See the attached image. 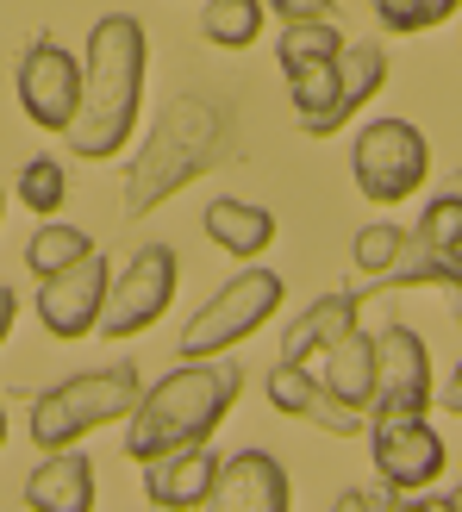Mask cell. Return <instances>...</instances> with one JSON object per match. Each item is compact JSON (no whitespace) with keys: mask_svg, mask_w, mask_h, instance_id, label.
Masks as SVG:
<instances>
[{"mask_svg":"<svg viewBox=\"0 0 462 512\" xmlns=\"http://www.w3.org/2000/svg\"><path fill=\"white\" fill-rule=\"evenodd\" d=\"M350 175L356 188L381 207H394V200H413L431 175V144L413 119H369L363 132L350 144Z\"/></svg>","mask_w":462,"mask_h":512,"instance_id":"5b68a950","label":"cell"},{"mask_svg":"<svg viewBox=\"0 0 462 512\" xmlns=\"http://www.w3.org/2000/svg\"><path fill=\"white\" fill-rule=\"evenodd\" d=\"M0 444H7V406H0Z\"/></svg>","mask_w":462,"mask_h":512,"instance_id":"f546056e","label":"cell"},{"mask_svg":"<svg viewBox=\"0 0 462 512\" xmlns=\"http://www.w3.org/2000/svg\"><path fill=\"white\" fill-rule=\"evenodd\" d=\"M69 200V175H63V163L57 157H32L19 169V207H32V213H57Z\"/></svg>","mask_w":462,"mask_h":512,"instance_id":"cb8c5ba5","label":"cell"},{"mask_svg":"<svg viewBox=\"0 0 462 512\" xmlns=\"http://www.w3.org/2000/svg\"><path fill=\"white\" fill-rule=\"evenodd\" d=\"M244 375L219 363V356H194V363L169 369L157 388H144L132 406V425H125V456L132 463H157L169 450L207 444L225 425V413L238 406Z\"/></svg>","mask_w":462,"mask_h":512,"instance_id":"7a4b0ae2","label":"cell"},{"mask_svg":"<svg viewBox=\"0 0 462 512\" xmlns=\"http://www.w3.org/2000/svg\"><path fill=\"white\" fill-rule=\"evenodd\" d=\"M275 306H281V275L275 269H244L182 325V344H175V350H182V363H194V356H219L231 344L256 338V331L269 325Z\"/></svg>","mask_w":462,"mask_h":512,"instance_id":"8992f818","label":"cell"},{"mask_svg":"<svg viewBox=\"0 0 462 512\" xmlns=\"http://www.w3.org/2000/svg\"><path fill=\"white\" fill-rule=\"evenodd\" d=\"M144 100V25L132 13H107L88 38L82 63V107L69 119V150L88 163H107L132 144Z\"/></svg>","mask_w":462,"mask_h":512,"instance_id":"6da1fadb","label":"cell"},{"mask_svg":"<svg viewBox=\"0 0 462 512\" xmlns=\"http://www.w3.org/2000/svg\"><path fill=\"white\" fill-rule=\"evenodd\" d=\"M319 363H325V369H319L325 388L369 419V394H375V338H363V331H344V338L331 344Z\"/></svg>","mask_w":462,"mask_h":512,"instance_id":"ffe728a7","label":"cell"},{"mask_svg":"<svg viewBox=\"0 0 462 512\" xmlns=\"http://www.w3.org/2000/svg\"><path fill=\"white\" fill-rule=\"evenodd\" d=\"M88 250H94V238H88V232H75V225H63V219H44L38 232H32V244H25V269L44 281V275L69 269V263H82Z\"/></svg>","mask_w":462,"mask_h":512,"instance_id":"44dd1931","label":"cell"},{"mask_svg":"<svg viewBox=\"0 0 462 512\" xmlns=\"http://www.w3.org/2000/svg\"><path fill=\"white\" fill-rule=\"evenodd\" d=\"M269 406H275V413H288V419H313V425H325V431H338V438L363 431V413H356V406H344L306 363H275V369H269Z\"/></svg>","mask_w":462,"mask_h":512,"instance_id":"4fadbf2b","label":"cell"},{"mask_svg":"<svg viewBox=\"0 0 462 512\" xmlns=\"http://www.w3.org/2000/svg\"><path fill=\"white\" fill-rule=\"evenodd\" d=\"M406 250H413V238H406L400 225H363V232H356V269L363 275H394L406 263Z\"/></svg>","mask_w":462,"mask_h":512,"instance_id":"d4e9b609","label":"cell"},{"mask_svg":"<svg viewBox=\"0 0 462 512\" xmlns=\"http://www.w3.org/2000/svg\"><path fill=\"white\" fill-rule=\"evenodd\" d=\"M369 444H375V475L400 494H419L444 475V438L425 419H375Z\"/></svg>","mask_w":462,"mask_h":512,"instance_id":"8fae6325","label":"cell"},{"mask_svg":"<svg viewBox=\"0 0 462 512\" xmlns=\"http://www.w3.org/2000/svg\"><path fill=\"white\" fill-rule=\"evenodd\" d=\"M207 238H213L225 256L250 263L256 250H269V244H275V213H269V207H256V200H231V194H219L213 207H207Z\"/></svg>","mask_w":462,"mask_h":512,"instance_id":"ac0fdd59","label":"cell"},{"mask_svg":"<svg viewBox=\"0 0 462 512\" xmlns=\"http://www.w3.org/2000/svg\"><path fill=\"white\" fill-rule=\"evenodd\" d=\"M438 400L431 388V356L406 325H388L375 338V394L369 419H425V406Z\"/></svg>","mask_w":462,"mask_h":512,"instance_id":"ba28073f","label":"cell"},{"mask_svg":"<svg viewBox=\"0 0 462 512\" xmlns=\"http://www.w3.org/2000/svg\"><path fill=\"white\" fill-rule=\"evenodd\" d=\"M0 219H7V188H0Z\"/></svg>","mask_w":462,"mask_h":512,"instance_id":"4dcf8cb0","label":"cell"},{"mask_svg":"<svg viewBox=\"0 0 462 512\" xmlns=\"http://www.w3.org/2000/svg\"><path fill=\"white\" fill-rule=\"evenodd\" d=\"M213 475H219V456H213V444L169 450V456H157V463H144V500H150V506H163V512L207 506V494H213Z\"/></svg>","mask_w":462,"mask_h":512,"instance_id":"5bb4252c","label":"cell"},{"mask_svg":"<svg viewBox=\"0 0 462 512\" xmlns=\"http://www.w3.org/2000/svg\"><path fill=\"white\" fill-rule=\"evenodd\" d=\"M25 506L32 512H88L94 506V463L82 450H50L25 475Z\"/></svg>","mask_w":462,"mask_h":512,"instance_id":"9a60e30c","label":"cell"},{"mask_svg":"<svg viewBox=\"0 0 462 512\" xmlns=\"http://www.w3.org/2000/svg\"><path fill=\"white\" fill-rule=\"evenodd\" d=\"M438 400H444V406H450V413L462 419V363L450 369V381H444V394H438Z\"/></svg>","mask_w":462,"mask_h":512,"instance_id":"f1b7e54d","label":"cell"},{"mask_svg":"<svg viewBox=\"0 0 462 512\" xmlns=\"http://www.w3.org/2000/svg\"><path fill=\"white\" fill-rule=\"evenodd\" d=\"M107 256L88 250L82 263H69L57 275H44L38 281V325L50 331L57 344H75V338H88V331L100 325V306H107Z\"/></svg>","mask_w":462,"mask_h":512,"instance_id":"30bf717a","label":"cell"},{"mask_svg":"<svg viewBox=\"0 0 462 512\" xmlns=\"http://www.w3.org/2000/svg\"><path fill=\"white\" fill-rule=\"evenodd\" d=\"M138 394H144L138 363H125V356H119L113 369L69 375V381H57V388H44V394L32 400V444H44V450H69V444H82L88 431L132 419Z\"/></svg>","mask_w":462,"mask_h":512,"instance_id":"3957f363","label":"cell"},{"mask_svg":"<svg viewBox=\"0 0 462 512\" xmlns=\"http://www.w3.org/2000/svg\"><path fill=\"white\" fill-rule=\"evenodd\" d=\"M381 82H388V50L344 38V50H338V107H331V132H344V125L381 94Z\"/></svg>","mask_w":462,"mask_h":512,"instance_id":"d6986e66","label":"cell"},{"mask_svg":"<svg viewBox=\"0 0 462 512\" xmlns=\"http://www.w3.org/2000/svg\"><path fill=\"white\" fill-rule=\"evenodd\" d=\"M19 113L38 125V132H69V119L75 107H82V63L69 57L63 44H25V57H19Z\"/></svg>","mask_w":462,"mask_h":512,"instance_id":"9c48e42d","label":"cell"},{"mask_svg":"<svg viewBox=\"0 0 462 512\" xmlns=\"http://www.w3.org/2000/svg\"><path fill=\"white\" fill-rule=\"evenodd\" d=\"M219 138V119L200 107V100H175V107L163 113V125H157V138H150V157L138 163V175H132V194H125V213H150L157 200L169 194V188H182L188 175L213 157V144Z\"/></svg>","mask_w":462,"mask_h":512,"instance_id":"277c9868","label":"cell"},{"mask_svg":"<svg viewBox=\"0 0 462 512\" xmlns=\"http://www.w3.org/2000/svg\"><path fill=\"white\" fill-rule=\"evenodd\" d=\"M344 331H356V294H325V300H313L288 325V338H281V363H313V356H325Z\"/></svg>","mask_w":462,"mask_h":512,"instance_id":"e0dca14e","label":"cell"},{"mask_svg":"<svg viewBox=\"0 0 462 512\" xmlns=\"http://www.w3.org/2000/svg\"><path fill=\"white\" fill-rule=\"evenodd\" d=\"M456 7H462V0H375V19L406 38V32H438Z\"/></svg>","mask_w":462,"mask_h":512,"instance_id":"484cf974","label":"cell"},{"mask_svg":"<svg viewBox=\"0 0 462 512\" xmlns=\"http://www.w3.org/2000/svg\"><path fill=\"white\" fill-rule=\"evenodd\" d=\"M281 19H331V0H269Z\"/></svg>","mask_w":462,"mask_h":512,"instance_id":"4316f807","label":"cell"},{"mask_svg":"<svg viewBox=\"0 0 462 512\" xmlns=\"http://www.w3.org/2000/svg\"><path fill=\"white\" fill-rule=\"evenodd\" d=\"M200 32H207V44H219V50L256 44V32H263V0H207Z\"/></svg>","mask_w":462,"mask_h":512,"instance_id":"603a6c76","label":"cell"},{"mask_svg":"<svg viewBox=\"0 0 462 512\" xmlns=\"http://www.w3.org/2000/svg\"><path fill=\"white\" fill-rule=\"evenodd\" d=\"M344 50V32L331 19H288V32H281V44H275V57H281V69H313V63H325V57H338Z\"/></svg>","mask_w":462,"mask_h":512,"instance_id":"7402d4cb","label":"cell"},{"mask_svg":"<svg viewBox=\"0 0 462 512\" xmlns=\"http://www.w3.org/2000/svg\"><path fill=\"white\" fill-rule=\"evenodd\" d=\"M207 506H219V512H288L294 506L288 469H281L269 450H244V456H231V463H219Z\"/></svg>","mask_w":462,"mask_h":512,"instance_id":"7c38bea8","label":"cell"},{"mask_svg":"<svg viewBox=\"0 0 462 512\" xmlns=\"http://www.w3.org/2000/svg\"><path fill=\"white\" fill-rule=\"evenodd\" d=\"M175 281H182V256H175L169 244H144L132 263L107 281V306H100V325L94 331L107 344H125V338H138V331H150L169 313Z\"/></svg>","mask_w":462,"mask_h":512,"instance_id":"52a82bcc","label":"cell"},{"mask_svg":"<svg viewBox=\"0 0 462 512\" xmlns=\"http://www.w3.org/2000/svg\"><path fill=\"white\" fill-rule=\"evenodd\" d=\"M413 250L444 275V288H462V182H456L450 194H438V200L419 213Z\"/></svg>","mask_w":462,"mask_h":512,"instance_id":"2e32d148","label":"cell"},{"mask_svg":"<svg viewBox=\"0 0 462 512\" xmlns=\"http://www.w3.org/2000/svg\"><path fill=\"white\" fill-rule=\"evenodd\" d=\"M13 319H19V294L0 281V344H7V331H13Z\"/></svg>","mask_w":462,"mask_h":512,"instance_id":"83f0119b","label":"cell"}]
</instances>
